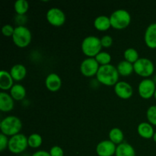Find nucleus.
Returning <instances> with one entry per match:
<instances>
[{
	"mask_svg": "<svg viewBox=\"0 0 156 156\" xmlns=\"http://www.w3.org/2000/svg\"><path fill=\"white\" fill-rule=\"evenodd\" d=\"M119 76L117 67L112 64L100 66L96 74L98 81L107 86H114L118 82Z\"/></svg>",
	"mask_w": 156,
	"mask_h": 156,
	"instance_id": "obj_1",
	"label": "nucleus"
},
{
	"mask_svg": "<svg viewBox=\"0 0 156 156\" xmlns=\"http://www.w3.org/2000/svg\"><path fill=\"white\" fill-rule=\"evenodd\" d=\"M22 127L21 120L16 116H8L2 119L0 123L2 133L7 136H13L19 133Z\"/></svg>",
	"mask_w": 156,
	"mask_h": 156,
	"instance_id": "obj_2",
	"label": "nucleus"
},
{
	"mask_svg": "<svg viewBox=\"0 0 156 156\" xmlns=\"http://www.w3.org/2000/svg\"><path fill=\"white\" fill-rule=\"evenodd\" d=\"M81 47L83 53L88 57H95L102 48L101 39L94 35H90L84 38Z\"/></svg>",
	"mask_w": 156,
	"mask_h": 156,
	"instance_id": "obj_3",
	"label": "nucleus"
},
{
	"mask_svg": "<svg viewBox=\"0 0 156 156\" xmlns=\"http://www.w3.org/2000/svg\"><path fill=\"white\" fill-rule=\"evenodd\" d=\"M111 27L115 29H124L129 25L131 22V15L125 9H117L111 13L110 16Z\"/></svg>",
	"mask_w": 156,
	"mask_h": 156,
	"instance_id": "obj_4",
	"label": "nucleus"
},
{
	"mask_svg": "<svg viewBox=\"0 0 156 156\" xmlns=\"http://www.w3.org/2000/svg\"><path fill=\"white\" fill-rule=\"evenodd\" d=\"M32 35L30 30L26 26H16L12 35L14 44L18 47H26L30 44Z\"/></svg>",
	"mask_w": 156,
	"mask_h": 156,
	"instance_id": "obj_5",
	"label": "nucleus"
},
{
	"mask_svg": "<svg viewBox=\"0 0 156 156\" xmlns=\"http://www.w3.org/2000/svg\"><path fill=\"white\" fill-rule=\"evenodd\" d=\"M28 146L27 137L23 133H18L11 136L9 141L8 149L12 153L20 154L25 151Z\"/></svg>",
	"mask_w": 156,
	"mask_h": 156,
	"instance_id": "obj_6",
	"label": "nucleus"
},
{
	"mask_svg": "<svg viewBox=\"0 0 156 156\" xmlns=\"http://www.w3.org/2000/svg\"><path fill=\"white\" fill-rule=\"evenodd\" d=\"M134 72L142 77H149L153 74L155 71V66L152 61L148 58H140L135 63H133Z\"/></svg>",
	"mask_w": 156,
	"mask_h": 156,
	"instance_id": "obj_7",
	"label": "nucleus"
},
{
	"mask_svg": "<svg viewBox=\"0 0 156 156\" xmlns=\"http://www.w3.org/2000/svg\"><path fill=\"white\" fill-rule=\"evenodd\" d=\"M47 21L55 27H60L65 23L66 15L62 9L57 7L50 8L46 14Z\"/></svg>",
	"mask_w": 156,
	"mask_h": 156,
	"instance_id": "obj_8",
	"label": "nucleus"
},
{
	"mask_svg": "<svg viewBox=\"0 0 156 156\" xmlns=\"http://www.w3.org/2000/svg\"><path fill=\"white\" fill-rule=\"evenodd\" d=\"M99 63L94 57H87L82 60L80 65V71L83 76L91 77L97 74L99 69Z\"/></svg>",
	"mask_w": 156,
	"mask_h": 156,
	"instance_id": "obj_9",
	"label": "nucleus"
},
{
	"mask_svg": "<svg viewBox=\"0 0 156 156\" xmlns=\"http://www.w3.org/2000/svg\"><path fill=\"white\" fill-rule=\"evenodd\" d=\"M156 90L155 82L153 79H144L138 85V92L140 97L144 99H149L154 96Z\"/></svg>",
	"mask_w": 156,
	"mask_h": 156,
	"instance_id": "obj_10",
	"label": "nucleus"
},
{
	"mask_svg": "<svg viewBox=\"0 0 156 156\" xmlns=\"http://www.w3.org/2000/svg\"><path fill=\"white\" fill-rule=\"evenodd\" d=\"M117 146L111 140H102L96 146V152L98 156H113L115 155Z\"/></svg>",
	"mask_w": 156,
	"mask_h": 156,
	"instance_id": "obj_11",
	"label": "nucleus"
},
{
	"mask_svg": "<svg viewBox=\"0 0 156 156\" xmlns=\"http://www.w3.org/2000/svg\"><path fill=\"white\" fill-rule=\"evenodd\" d=\"M114 91L119 98L122 99H129L133 94L131 85L125 81H120L114 85Z\"/></svg>",
	"mask_w": 156,
	"mask_h": 156,
	"instance_id": "obj_12",
	"label": "nucleus"
},
{
	"mask_svg": "<svg viewBox=\"0 0 156 156\" xmlns=\"http://www.w3.org/2000/svg\"><path fill=\"white\" fill-rule=\"evenodd\" d=\"M144 41L148 47L151 49L156 48V23H152L146 27Z\"/></svg>",
	"mask_w": 156,
	"mask_h": 156,
	"instance_id": "obj_13",
	"label": "nucleus"
},
{
	"mask_svg": "<svg viewBox=\"0 0 156 156\" xmlns=\"http://www.w3.org/2000/svg\"><path fill=\"white\" fill-rule=\"evenodd\" d=\"M45 85L50 91H57L62 86V79L56 73H50L45 79Z\"/></svg>",
	"mask_w": 156,
	"mask_h": 156,
	"instance_id": "obj_14",
	"label": "nucleus"
},
{
	"mask_svg": "<svg viewBox=\"0 0 156 156\" xmlns=\"http://www.w3.org/2000/svg\"><path fill=\"white\" fill-rule=\"evenodd\" d=\"M14 99L8 93L2 91L0 93V110L3 112H9L14 108Z\"/></svg>",
	"mask_w": 156,
	"mask_h": 156,
	"instance_id": "obj_15",
	"label": "nucleus"
},
{
	"mask_svg": "<svg viewBox=\"0 0 156 156\" xmlns=\"http://www.w3.org/2000/svg\"><path fill=\"white\" fill-rule=\"evenodd\" d=\"M137 132L140 136L145 139L152 138L155 133L152 125L148 122L140 123L137 126Z\"/></svg>",
	"mask_w": 156,
	"mask_h": 156,
	"instance_id": "obj_16",
	"label": "nucleus"
},
{
	"mask_svg": "<svg viewBox=\"0 0 156 156\" xmlns=\"http://www.w3.org/2000/svg\"><path fill=\"white\" fill-rule=\"evenodd\" d=\"M14 79L10 73L6 70L0 72V88L2 90H10L14 85Z\"/></svg>",
	"mask_w": 156,
	"mask_h": 156,
	"instance_id": "obj_17",
	"label": "nucleus"
},
{
	"mask_svg": "<svg viewBox=\"0 0 156 156\" xmlns=\"http://www.w3.org/2000/svg\"><path fill=\"white\" fill-rule=\"evenodd\" d=\"M9 73L14 80L21 81L25 78L26 75H27V69L22 64H15L11 68Z\"/></svg>",
	"mask_w": 156,
	"mask_h": 156,
	"instance_id": "obj_18",
	"label": "nucleus"
},
{
	"mask_svg": "<svg viewBox=\"0 0 156 156\" xmlns=\"http://www.w3.org/2000/svg\"><path fill=\"white\" fill-rule=\"evenodd\" d=\"M94 26L98 30L105 31L111 27L110 17L106 15H99L94 18Z\"/></svg>",
	"mask_w": 156,
	"mask_h": 156,
	"instance_id": "obj_19",
	"label": "nucleus"
},
{
	"mask_svg": "<svg viewBox=\"0 0 156 156\" xmlns=\"http://www.w3.org/2000/svg\"><path fill=\"white\" fill-rule=\"evenodd\" d=\"M116 156H136L134 148L130 144L123 142L117 145L115 152Z\"/></svg>",
	"mask_w": 156,
	"mask_h": 156,
	"instance_id": "obj_20",
	"label": "nucleus"
},
{
	"mask_svg": "<svg viewBox=\"0 0 156 156\" xmlns=\"http://www.w3.org/2000/svg\"><path fill=\"white\" fill-rule=\"evenodd\" d=\"M10 95L14 100H23L26 96L25 88L21 84H15L10 89Z\"/></svg>",
	"mask_w": 156,
	"mask_h": 156,
	"instance_id": "obj_21",
	"label": "nucleus"
},
{
	"mask_svg": "<svg viewBox=\"0 0 156 156\" xmlns=\"http://www.w3.org/2000/svg\"><path fill=\"white\" fill-rule=\"evenodd\" d=\"M117 71L119 74L123 76H128L133 73L134 71L133 64L128 62L126 60H122L117 64Z\"/></svg>",
	"mask_w": 156,
	"mask_h": 156,
	"instance_id": "obj_22",
	"label": "nucleus"
},
{
	"mask_svg": "<svg viewBox=\"0 0 156 156\" xmlns=\"http://www.w3.org/2000/svg\"><path fill=\"white\" fill-rule=\"evenodd\" d=\"M109 139L116 145H119L123 143L124 135L122 129L118 127L112 128L109 132Z\"/></svg>",
	"mask_w": 156,
	"mask_h": 156,
	"instance_id": "obj_23",
	"label": "nucleus"
},
{
	"mask_svg": "<svg viewBox=\"0 0 156 156\" xmlns=\"http://www.w3.org/2000/svg\"><path fill=\"white\" fill-rule=\"evenodd\" d=\"M123 56H124L125 60L128 61V62H131V63H135L140 57H139V53L135 48L133 47H129L125 50L124 53H123Z\"/></svg>",
	"mask_w": 156,
	"mask_h": 156,
	"instance_id": "obj_24",
	"label": "nucleus"
},
{
	"mask_svg": "<svg viewBox=\"0 0 156 156\" xmlns=\"http://www.w3.org/2000/svg\"><path fill=\"white\" fill-rule=\"evenodd\" d=\"M14 8L17 15H25L29 8V3L27 0H17L15 1Z\"/></svg>",
	"mask_w": 156,
	"mask_h": 156,
	"instance_id": "obj_25",
	"label": "nucleus"
},
{
	"mask_svg": "<svg viewBox=\"0 0 156 156\" xmlns=\"http://www.w3.org/2000/svg\"><path fill=\"white\" fill-rule=\"evenodd\" d=\"M27 142H28V146L33 149H37L41 146L43 143V139L40 134L32 133L27 137Z\"/></svg>",
	"mask_w": 156,
	"mask_h": 156,
	"instance_id": "obj_26",
	"label": "nucleus"
},
{
	"mask_svg": "<svg viewBox=\"0 0 156 156\" xmlns=\"http://www.w3.org/2000/svg\"><path fill=\"white\" fill-rule=\"evenodd\" d=\"M94 58L98 61V62L101 64V66L111 64V56L109 53L106 51H101Z\"/></svg>",
	"mask_w": 156,
	"mask_h": 156,
	"instance_id": "obj_27",
	"label": "nucleus"
},
{
	"mask_svg": "<svg viewBox=\"0 0 156 156\" xmlns=\"http://www.w3.org/2000/svg\"><path fill=\"white\" fill-rule=\"evenodd\" d=\"M146 117L152 125L156 126V105H152L146 111Z\"/></svg>",
	"mask_w": 156,
	"mask_h": 156,
	"instance_id": "obj_28",
	"label": "nucleus"
},
{
	"mask_svg": "<svg viewBox=\"0 0 156 156\" xmlns=\"http://www.w3.org/2000/svg\"><path fill=\"white\" fill-rule=\"evenodd\" d=\"M14 31H15V27L12 24H5L2 28V32L5 37H12Z\"/></svg>",
	"mask_w": 156,
	"mask_h": 156,
	"instance_id": "obj_29",
	"label": "nucleus"
},
{
	"mask_svg": "<svg viewBox=\"0 0 156 156\" xmlns=\"http://www.w3.org/2000/svg\"><path fill=\"white\" fill-rule=\"evenodd\" d=\"M101 42L102 47H110L112 46L113 44V38L110 35H104L101 38Z\"/></svg>",
	"mask_w": 156,
	"mask_h": 156,
	"instance_id": "obj_30",
	"label": "nucleus"
},
{
	"mask_svg": "<svg viewBox=\"0 0 156 156\" xmlns=\"http://www.w3.org/2000/svg\"><path fill=\"white\" fill-rule=\"evenodd\" d=\"M50 154L51 156H63V149L59 146H53L50 150Z\"/></svg>",
	"mask_w": 156,
	"mask_h": 156,
	"instance_id": "obj_31",
	"label": "nucleus"
},
{
	"mask_svg": "<svg viewBox=\"0 0 156 156\" xmlns=\"http://www.w3.org/2000/svg\"><path fill=\"white\" fill-rule=\"evenodd\" d=\"M9 141V140L8 139L7 136H5L3 133L0 134V151L2 152L3 150H5L8 147Z\"/></svg>",
	"mask_w": 156,
	"mask_h": 156,
	"instance_id": "obj_32",
	"label": "nucleus"
},
{
	"mask_svg": "<svg viewBox=\"0 0 156 156\" xmlns=\"http://www.w3.org/2000/svg\"><path fill=\"white\" fill-rule=\"evenodd\" d=\"M15 21L17 26H25L24 24L27 23V18L25 15H16L15 17Z\"/></svg>",
	"mask_w": 156,
	"mask_h": 156,
	"instance_id": "obj_33",
	"label": "nucleus"
},
{
	"mask_svg": "<svg viewBox=\"0 0 156 156\" xmlns=\"http://www.w3.org/2000/svg\"><path fill=\"white\" fill-rule=\"evenodd\" d=\"M31 156H51V155H50V152H47V151L39 150L35 152Z\"/></svg>",
	"mask_w": 156,
	"mask_h": 156,
	"instance_id": "obj_34",
	"label": "nucleus"
},
{
	"mask_svg": "<svg viewBox=\"0 0 156 156\" xmlns=\"http://www.w3.org/2000/svg\"><path fill=\"white\" fill-rule=\"evenodd\" d=\"M152 139H153L154 142L156 143V132L155 133H154V136H153V137H152Z\"/></svg>",
	"mask_w": 156,
	"mask_h": 156,
	"instance_id": "obj_35",
	"label": "nucleus"
},
{
	"mask_svg": "<svg viewBox=\"0 0 156 156\" xmlns=\"http://www.w3.org/2000/svg\"><path fill=\"white\" fill-rule=\"evenodd\" d=\"M154 98H155V99L156 100V90H155V94H154Z\"/></svg>",
	"mask_w": 156,
	"mask_h": 156,
	"instance_id": "obj_36",
	"label": "nucleus"
}]
</instances>
